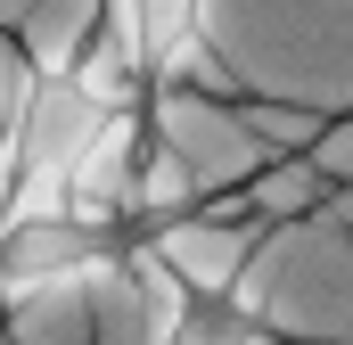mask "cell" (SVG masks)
Segmentation results:
<instances>
[{
    "label": "cell",
    "mask_w": 353,
    "mask_h": 345,
    "mask_svg": "<svg viewBox=\"0 0 353 345\" xmlns=\"http://www.w3.org/2000/svg\"><path fill=\"white\" fill-rule=\"evenodd\" d=\"M107 263H123V222H99V214H74V206L0 222V296L74 288V279H99Z\"/></svg>",
    "instance_id": "1"
},
{
    "label": "cell",
    "mask_w": 353,
    "mask_h": 345,
    "mask_svg": "<svg viewBox=\"0 0 353 345\" xmlns=\"http://www.w3.org/2000/svg\"><path fill=\"white\" fill-rule=\"evenodd\" d=\"M140 279H148V345H271L263 313L239 288L181 279L157 255H140Z\"/></svg>",
    "instance_id": "2"
}]
</instances>
